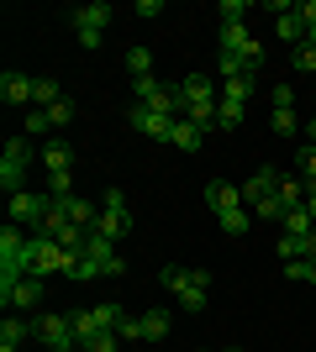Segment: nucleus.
I'll return each mask as SVG.
<instances>
[{"label": "nucleus", "instance_id": "obj_1", "mask_svg": "<svg viewBox=\"0 0 316 352\" xmlns=\"http://www.w3.org/2000/svg\"><path fill=\"white\" fill-rule=\"evenodd\" d=\"M79 252H69L63 242H53L48 232H32L27 236V274L32 279H48V274H74Z\"/></svg>", "mask_w": 316, "mask_h": 352}, {"label": "nucleus", "instance_id": "obj_2", "mask_svg": "<svg viewBox=\"0 0 316 352\" xmlns=\"http://www.w3.org/2000/svg\"><path fill=\"white\" fill-rule=\"evenodd\" d=\"M158 284H164L169 294H180V310H206V300H211V274H206V268L169 263L164 274H158Z\"/></svg>", "mask_w": 316, "mask_h": 352}, {"label": "nucleus", "instance_id": "obj_3", "mask_svg": "<svg viewBox=\"0 0 316 352\" xmlns=\"http://www.w3.org/2000/svg\"><path fill=\"white\" fill-rule=\"evenodd\" d=\"M111 6H105V0H95V6H74V11H69V27H74V37H79V47H85V53H95V47L105 43V27H111Z\"/></svg>", "mask_w": 316, "mask_h": 352}, {"label": "nucleus", "instance_id": "obj_4", "mask_svg": "<svg viewBox=\"0 0 316 352\" xmlns=\"http://www.w3.org/2000/svg\"><path fill=\"white\" fill-rule=\"evenodd\" d=\"M27 279V236L21 226H0V289Z\"/></svg>", "mask_w": 316, "mask_h": 352}, {"label": "nucleus", "instance_id": "obj_5", "mask_svg": "<svg viewBox=\"0 0 316 352\" xmlns=\"http://www.w3.org/2000/svg\"><path fill=\"white\" fill-rule=\"evenodd\" d=\"M132 226H137V216H132V206H127V195H121V190H105V210H101V221H95V236L121 242Z\"/></svg>", "mask_w": 316, "mask_h": 352}, {"label": "nucleus", "instance_id": "obj_6", "mask_svg": "<svg viewBox=\"0 0 316 352\" xmlns=\"http://www.w3.org/2000/svg\"><path fill=\"white\" fill-rule=\"evenodd\" d=\"M32 337L43 342L48 352L79 347V342H74V326H69V316H59V310H43V316H32Z\"/></svg>", "mask_w": 316, "mask_h": 352}, {"label": "nucleus", "instance_id": "obj_7", "mask_svg": "<svg viewBox=\"0 0 316 352\" xmlns=\"http://www.w3.org/2000/svg\"><path fill=\"white\" fill-rule=\"evenodd\" d=\"M48 210H53V195H37V190H16L11 195V226H37V232H43Z\"/></svg>", "mask_w": 316, "mask_h": 352}, {"label": "nucleus", "instance_id": "obj_8", "mask_svg": "<svg viewBox=\"0 0 316 352\" xmlns=\"http://www.w3.org/2000/svg\"><path fill=\"white\" fill-rule=\"evenodd\" d=\"M27 163H32V142H27V137L6 142V153H0V184H6V190L27 184Z\"/></svg>", "mask_w": 316, "mask_h": 352}, {"label": "nucleus", "instance_id": "obj_9", "mask_svg": "<svg viewBox=\"0 0 316 352\" xmlns=\"http://www.w3.org/2000/svg\"><path fill=\"white\" fill-rule=\"evenodd\" d=\"M238 190H242V206H248V216H253V210H264L274 195H280V168H258L253 179H242Z\"/></svg>", "mask_w": 316, "mask_h": 352}, {"label": "nucleus", "instance_id": "obj_10", "mask_svg": "<svg viewBox=\"0 0 316 352\" xmlns=\"http://www.w3.org/2000/svg\"><path fill=\"white\" fill-rule=\"evenodd\" d=\"M85 263H95V274H101V279L127 274V258L116 252V242H105V236H95V232H90V242H85Z\"/></svg>", "mask_w": 316, "mask_h": 352}, {"label": "nucleus", "instance_id": "obj_11", "mask_svg": "<svg viewBox=\"0 0 316 352\" xmlns=\"http://www.w3.org/2000/svg\"><path fill=\"white\" fill-rule=\"evenodd\" d=\"M43 300H48V284L43 279H16L11 289H0V305L6 310H43Z\"/></svg>", "mask_w": 316, "mask_h": 352}, {"label": "nucleus", "instance_id": "obj_12", "mask_svg": "<svg viewBox=\"0 0 316 352\" xmlns=\"http://www.w3.org/2000/svg\"><path fill=\"white\" fill-rule=\"evenodd\" d=\"M174 89H180L185 111L190 105H216V79L211 74H185V79H174Z\"/></svg>", "mask_w": 316, "mask_h": 352}, {"label": "nucleus", "instance_id": "obj_13", "mask_svg": "<svg viewBox=\"0 0 316 352\" xmlns=\"http://www.w3.org/2000/svg\"><path fill=\"white\" fill-rule=\"evenodd\" d=\"M127 121H132L143 137H158V142H169V132H174V121H180V116H158V111H148V105H132V111H127Z\"/></svg>", "mask_w": 316, "mask_h": 352}, {"label": "nucleus", "instance_id": "obj_14", "mask_svg": "<svg viewBox=\"0 0 316 352\" xmlns=\"http://www.w3.org/2000/svg\"><path fill=\"white\" fill-rule=\"evenodd\" d=\"M32 85H37V74L6 69V74H0V100H6V105H32Z\"/></svg>", "mask_w": 316, "mask_h": 352}, {"label": "nucleus", "instance_id": "obj_15", "mask_svg": "<svg viewBox=\"0 0 316 352\" xmlns=\"http://www.w3.org/2000/svg\"><path fill=\"white\" fill-rule=\"evenodd\" d=\"M206 206L216 210V216H227V210H238V206H242V190H238V184L211 179V184H206ZM242 210H248V206H242Z\"/></svg>", "mask_w": 316, "mask_h": 352}, {"label": "nucleus", "instance_id": "obj_16", "mask_svg": "<svg viewBox=\"0 0 316 352\" xmlns=\"http://www.w3.org/2000/svg\"><path fill=\"white\" fill-rule=\"evenodd\" d=\"M169 326H174V316H169V310H143V316H137V337L158 347V342L169 337Z\"/></svg>", "mask_w": 316, "mask_h": 352}, {"label": "nucleus", "instance_id": "obj_17", "mask_svg": "<svg viewBox=\"0 0 316 352\" xmlns=\"http://www.w3.org/2000/svg\"><path fill=\"white\" fill-rule=\"evenodd\" d=\"M43 168L48 174H74V147L69 142H48L43 147Z\"/></svg>", "mask_w": 316, "mask_h": 352}, {"label": "nucleus", "instance_id": "obj_18", "mask_svg": "<svg viewBox=\"0 0 316 352\" xmlns=\"http://www.w3.org/2000/svg\"><path fill=\"white\" fill-rule=\"evenodd\" d=\"M169 142H174V147H180V153H200V142H206V132H200V126H196V121H174V132H169Z\"/></svg>", "mask_w": 316, "mask_h": 352}, {"label": "nucleus", "instance_id": "obj_19", "mask_svg": "<svg viewBox=\"0 0 316 352\" xmlns=\"http://www.w3.org/2000/svg\"><path fill=\"white\" fill-rule=\"evenodd\" d=\"M59 100H63L59 79H48V74H37V85H32V111H53Z\"/></svg>", "mask_w": 316, "mask_h": 352}, {"label": "nucleus", "instance_id": "obj_20", "mask_svg": "<svg viewBox=\"0 0 316 352\" xmlns=\"http://www.w3.org/2000/svg\"><path fill=\"white\" fill-rule=\"evenodd\" d=\"M280 206H285V210L306 206V179L301 174H280Z\"/></svg>", "mask_w": 316, "mask_h": 352}, {"label": "nucleus", "instance_id": "obj_21", "mask_svg": "<svg viewBox=\"0 0 316 352\" xmlns=\"http://www.w3.org/2000/svg\"><path fill=\"white\" fill-rule=\"evenodd\" d=\"M27 337H32V321H27V316H6V321H0V347H21Z\"/></svg>", "mask_w": 316, "mask_h": 352}, {"label": "nucleus", "instance_id": "obj_22", "mask_svg": "<svg viewBox=\"0 0 316 352\" xmlns=\"http://www.w3.org/2000/svg\"><path fill=\"white\" fill-rule=\"evenodd\" d=\"M69 326H74V342H79V347L101 337V321H95V305H90V310H74V316H69Z\"/></svg>", "mask_w": 316, "mask_h": 352}, {"label": "nucleus", "instance_id": "obj_23", "mask_svg": "<svg viewBox=\"0 0 316 352\" xmlns=\"http://www.w3.org/2000/svg\"><path fill=\"white\" fill-rule=\"evenodd\" d=\"M59 206L69 210V221H74V226L95 232V221H101V216H95V206H90V200H79V195H69V200H59Z\"/></svg>", "mask_w": 316, "mask_h": 352}, {"label": "nucleus", "instance_id": "obj_24", "mask_svg": "<svg viewBox=\"0 0 316 352\" xmlns=\"http://www.w3.org/2000/svg\"><path fill=\"white\" fill-rule=\"evenodd\" d=\"M258 95V79H248V74H242V79H222V100H238V105H248Z\"/></svg>", "mask_w": 316, "mask_h": 352}, {"label": "nucleus", "instance_id": "obj_25", "mask_svg": "<svg viewBox=\"0 0 316 352\" xmlns=\"http://www.w3.org/2000/svg\"><path fill=\"white\" fill-rule=\"evenodd\" d=\"M274 32H280V37H285L290 47H301V43H306V21H301L295 11H290V16H280V21H274Z\"/></svg>", "mask_w": 316, "mask_h": 352}, {"label": "nucleus", "instance_id": "obj_26", "mask_svg": "<svg viewBox=\"0 0 316 352\" xmlns=\"http://www.w3.org/2000/svg\"><path fill=\"white\" fill-rule=\"evenodd\" d=\"M164 89H169L164 79H153V74H148V79H132V100H137V105H153Z\"/></svg>", "mask_w": 316, "mask_h": 352}, {"label": "nucleus", "instance_id": "obj_27", "mask_svg": "<svg viewBox=\"0 0 316 352\" xmlns=\"http://www.w3.org/2000/svg\"><path fill=\"white\" fill-rule=\"evenodd\" d=\"M290 69H295V74H311V79H316V47H311V37H306L301 47H290Z\"/></svg>", "mask_w": 316, "mask_h": 352}, {"label": "nucleus", "instance_id": "obj_28", "mask_svg": "<svg viewBox=\"0 0 316 352\" xmlns=\"http://www.w3.org/2000/svg\"><path fill=\"white\" fill-rule=\"evenodd\" d=\"M242 111H248V105L222 100V105H216V126H222V132H238V126H242Z\"/></svg>", "mask_w": 316, "mask_h": 352}, {"label": "nucleus", "instance_id": "obj_29", "mask_svg": "<svg viewBox=\"0 0 316 352\" xmlns=\"http://www.w3.org/2000/svg\"><path fill=\"white\" fill-rule=\"evenodd\" d=\"M127 74H132V79H148L153 74V53L148 47H127Z\"/></svg>", "mask_w": 316, "mask_h": 352}, {"label": "nucleus", "instance_id": "obj_30", "mask_svg": "<svg viewBox=\"0 0 316 352\" xmlns=\"http://www.w3.org/2000/svg\"><path fill=\"white\" fill-rule=\"evenodd\" d=\"M280 226H285L290 236H306V232H316V221H311V210H285V221H280Z\"/></svg>", "mask_w": 316, "mask_h": 352}, {"label": "nucleus", "instance_id": "obj_31", "mask_svg": "<svg viewBox=\"0 0 316 352\" xmlns=\"http://www.w3.org/2000/svg\"><path fill=\"white\" fill-rule=\"evenodd\" d=\"M285 279L290 284H316V258H295V263H285Z\"/></svg>", "mask_w": 316, "mask_h": 352}, {"label": "nucleus", "instance_id": "obj_32", "mask_svg": "<svg viewBox=\"0 0 316 352\" xmlns=\"http://www.w3.org/2000/svg\"><path fill=\"white\" fill-rule=\"evenodd\" d=\"M269 126H274V137H301V132H306L295 111H274V121H269Z\"/></svg>", "mask_w": 316, "mask_h": 352}, {"label": "nucleus", "instance_id": "obj_33", "mask_svg": "<svg viewBox=\"0 0 316 352\" xmlns=\"http://www.w3.org/2000/svg\"><path fill=\"white\" fill-rule=\"evenodd\" d=\"M216 221H222V232H227V236H242L248 226H253V216H248L242 206H238V210H227V216H216Z\"/></svg>", "mask_w": 316, "mask_h": 352}, {"label": "nucleus", "instance_id": "obj_34", "mask_svg": "<svg viewBox=\"0 0 316 352\" xmlns=\"http://www.w3.org/2000/svg\"><path fill=\"white\" fill-rule=\"evenodd\" d=\"M95 321H101V331H121L127 310H121V305H95Z\"/></svg>", "mask_w": 316, "mask_h": 352}, {"label": "nucleus", "instance_id": "obj_35", "mask_svg": "<svg viewBox=\"0 0 316 352\" xmlns=\"http://www.w3.org/2000/svg\"><path fill=\"white\" fill-rule=\"evenodd\" d=\"M48 184H53V200H69V195H74V174H48Z\"/></svg>", "mask_w": 316, "mask_h": 352}, {"label": "nucleus", "instance_id": "obj_36", "mask_svg": "<svg viewBox=\"0 0 316 352\" xmlns=\"http://www.w3.org/2000/svg\"><path fill=\"white\" fill-rule=\"evenodd\" d=\"M48 132H53L48 111H27V137H48Z\"/></svg>", "mask_w": 316, "mask_h": 352}, {"label": "nucleus", "instance_id": "obj_37", "mask_svg": "<svg viewBox=\"0 0 316 352\" xmlns=\"http://www.w3.org/2000/svg\"><path fill=\"white\" fill-rule=\"evenodd\" d=\"M48 121H53V132H59V126H69V121H74V100H59L53 111H48Z\"/></svg>", "mask_w": 316, "mask_h": 352}, {"label": "nucleus", "instance_id": "obj_38", "mask_svg": "<svg viewBox=\"0 0 316 352\" xmlns=\"http://www.w3.org/2000/svg\"><path fill=\"white\" fill-rule=\"evenodd\" d=\"M242 16H248V0H222V27H232Z\"/></svg>", "mask_w": 316, "mask_h": 352}, {"label": "nucleus", "instance_id": "obj_39", "mask_svg": "<svg viewBox=\"0 0 316 352\" xmlns=\"http://www.w3.org/2000/svg\"><path fill=\"white\" fill-rule=\"evenodd\" d=\"M269 100H274V111H295V89H290V85H274Z\"/></svg>", "mask_w": 316, "mask_h": 352}, {"label": "nucleus", "instance_id": "obj_40", "mask_svg": "<svg viewBox=\"0 0 316 352\" xmlns=\"http://www.w3.org/2000/svg\"><path fill=\"white\" fill-rule=\"evenodd\" d=\"M295 16L306 21V37H316V0H301V6H295Z\"/></svg>", "mask_w": 316, "mask_h": 352}, {"label": "nucleus", "instance_id": "obj_41", "mask_svg": "<svg viewBox=\"0 0 316 352\" xmlns=\"http://www.w3.org/2000/svg\"><path fill=\"white\" fill-rule=\"evenodd\" d=\"M85 347H90V352H116V347H121V337H116V331H101V337L85 342Z\"/></svg>", "mask_w": 316, "mask_h": 352}, {"label": "nucleus", "instance_id": "obj_42", "mask_svg": "<svg viewBox=\"0 0 316 352\" xmlns=\"http://www.w3.org/2000/svg\"><path fill=\"white\" fill-rule=\"evenodd\" d=\"M137 16H143V21H158V16H164V0H137Z\"/></svg>", "mask_w": 316, "mask_h": 352}, {"label": "nucleus", "instance_id": "obj_43", "mask_svg": "<svg viewBox=\"0 0 316 352\" xmlns=\"http://www.w3.org/2000/svg\"><path fill=\"white\" fill-rule=\"evenodd\" d=\"M306 210H311V221H316V184H306Z\"/></svg>", "mask_w": 316, "mask_h": 352}, {"label": "nucleus", "instance_id": "obj_44", "mask_svg": "<svg viewBox=\"0 0 316 352\" xmlns=\"http://www.w3.org/2000/svg\"><path fill=\"white\" fill-rule=\"evenodd\" d=\"M63 352H79V347H63Z\"/></svg>", "mask_w": 316, "mask_h": 352}, {"label": "nucleus", "instance_id": "obj_45", "mask_svg": "<svg viewBox=\"0 0 316 352\" xmlns=\"http://www.w3.org/2000/svg\"><path fill=\"white\" fill-rule=\"evenodd\" d=\"M227 352H238V347H227Z\"/></svg>", "mask_w": 316, "mask_h": 352}, {"label": "nucleus", "instance_id": "obj_46", "mask_svg": "<svg viewBox=\"0 0 316 352\" xmlns=\"http://www.w3.org/2000/svg\"><path fill=\"white\" fill-rule=\"evenodd\" d=\"M311 47H316V37H311Z\"/></svg>", "mask_w": 316, "mask_h": 352}, {"label": "nucleus", "instance_id": "obj_47", "mask_svg": "<svg viewBox=\"0 0 316 352\" xmlns=\"http://www.w3.org/2000/svg\"><path fill=\"white\" fill-rule=\"evenodd\" d=\"M311 85H316V79H311Z\"/></svg>", "mask_w": 316, "mask_h": 352}]
</instances>
